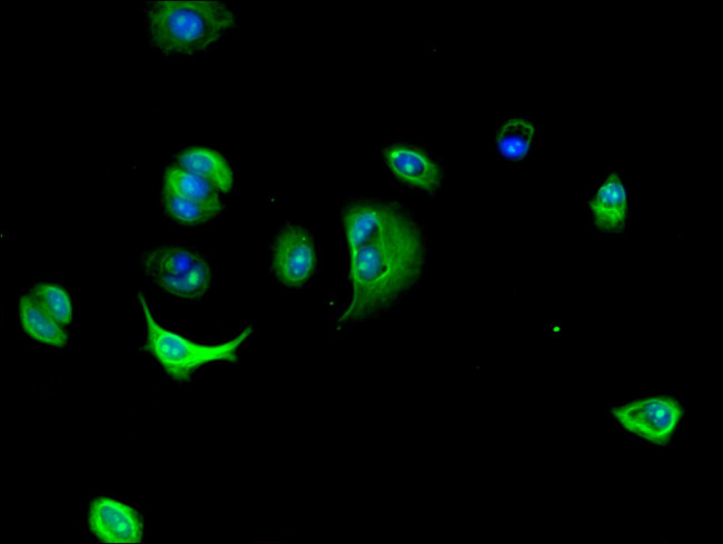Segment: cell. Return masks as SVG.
Wrapping results in <instances>:
<instances>
[{"label": "cell", "mask_w": 723, "mask_h": 544, "mask_svg": "<svg viewBox=\"0 0 723 544\" xmlns=\"http://www.w3.org/2000/svg\"><path fill=\"white\" fill-rule=\"evenodd\" d=\"M349 257L351 294L336 323L338 329L397 303L420 277L425 244L418 226L404 214Z\"/></svg>", "instance_id": "6da1fadb"}, {"label": "cell", "mask_w": 723, "mask_h": 544, "mask_svg": "<svg viewBox=\"0 0 723 544\" xmlns=\"http://www.w3.org/2000/svg\"><path fill=\"white\" fill-rule=\"evenodd\" d=\"M142 11L150 44L171 57L206 52L238 26L235 12L221 1H149Z\"/></svg>", "instance_id": "7a4b0ae2"}, {"label": "cell", "mask_w": 723, "mask_h": 544, "mask_svg": "<svg viewBox=\"0 0 723 544\" xmlns=\"http://www.w3.org/2000/svg\"><path fill=\"white\" fill-rule=\"evenodd\" d=\"M137 296L146 325L143 349L153 356L168 377L178 383L189 382L194 373L208 363H237L238 349L252 334V328L248 327L231 340L214 346L201 345L160 326L142 294Z\"/></svg>", "instance_id": "3957f363"}, {"label": "cell", "mask_w": 723, "mask_h": 544, "mask_svg": "<svg viewBox=\"0 0 723 544\" xmlns=\"http://www.w3.org/2000/svg\"><path fill=\"white\" fill-rule=\"evenodd\" d=\"M146 278L167 294L185 300H198L209 290L212 273L207 258L179 245L149 249L141 260Z\"/></svg>", "instance_id": "277c9868"}, {"label": "cell", "mask_w": 723, "mask_h": 544, "mask_svg": "<svg viewBox=\"0 0 723 544\" xmlns=\"http://www.w3.org/2000/svg\"><path fill=\"white\" fill-rule=\"evenodd\" d=\"M611 412L627 432L657 445L668 442L683 415L680 403L668 396L635 399Z\"/></svg>", "instance_id": "5b68a950"}, {"label": "cell", "mask_w": 723, "mask_h": 544, "mask_svg": "<svg viewBox=\"0 0 723 544\" xmlns=\"http://www.w3.org/2000/svg\"><path fill=\"white\" fill-rule=\"evenodd\" d=\"M271 271L290 288L303 287L316 267V249L311 234L301 226L287 224L277 233L271 246Z\"/></svg>", "instance_id": "8992f818"}, {"label": "cell", "mask_w": 723, "mask_h": 544, "mask_svg": "<svg viewBox=\"0 0 723 544\" xmlns=\"http://www.w3.org/2000/svg\"><path fill=\"white\" fill-rule=\"evenodd\" d=\"M590 220L594 229L605 235L626 230L630 211V190L616 171L607 172L587 199Z\"/></svg>", "instance_id": "52a82bcc"}, {"label": "cell", "mask_w": 723, "mask_h": 544, "mask_svg": "<svg viewBox=\"0 0 723 544\" xmlns=\"http://www.w3.org/2000/svg\"><path fill=\"white\" fill-rule=\"evenodd\" d=\"M89 527L103 543H139L142 540V522L138 513L127 504L101 496L93 500L88 514Z\"/></svg>", "instance_id": "ba28073f"}, {"label": "cell", "mask_w": 723, "mask_h": 544, "mask_svg": "<svg viewBox=\"0 0 723 544\" xmlns=\"http://www.w3.org/2000/svg\"><path fill=\"white\" fill-rule=\"evenodd\" d=\"M404 212L393 204L354 201L346 206L343 227L349 253L367 244Z\"/></svg>", "instance_id": "9c48e42d"}, {"label": "cell", "mask_w": 723, "mask_h": 544, "mask_svg": "<svg viewBox=\"0 0 723 544\" xmlns=\"http://www.w3.org/2000/svg\"><path fill=\"white\" fill-rule=\"evenodd\" d=\"M385 161L400 181L435 192L443 180V170L427 152L409 145H390L384 150Z\"/></svg>", "instance_id": "30bf717a"}, {"label": "cell", "mask_w": 723, "mask_h": 544, "mask_svg": "<svg viewBox=\"0 0 723 544\" xmlns=\"http://www.w3.org/2000/svg\"><path fill=\"white\" fill-rule=\"evenodd\" d=\"M177 165L212 185L219 192H229L234 186V172L226 158L218 151L194 147L181 151Z\"/></svg>", "instance_id": "8fae6325"}, {"label": "cell", "mask_w": 723, "mask_h": 544, "mask_svg": "<svg viewBox=\"0 0 723 544\" xmlns=\"http://www.w3.org/2000/svg\"><path fill=\"white\" fill-rule=\"evenodd\" d=\"M162 191L199 201L216 208H224L220 192L204 178L182 169L169 166L164 174Z\"/></svg>", "instance_id": "7c38bea8"}, {"label": "cell", "mask_w": 723, "mask_h": 544, "mask_svg": "<svg viewBox=\"0 0 723 544\" xmlns=\"http://www.w3.org/2000/svg\"><path fill=\"white\" fill-rule=\"evenodd\" d=\"M537 128L526 117H511L501 123L495 135L499 155L508 160L518 161L529 154Z\"/></svg>", "instance_id": "4fadbf2b"}, {"label": "cell", "mask_w": 723, "mask_h": 544, "mask_svg": "<svg viewBox=\"0 0 723 544\" xmlns=\"http://www.w3.org/2000/svg\"><path fill=\"white\" fill-rule=\"evenodd\" d=\"M19 318L23 330L37 342L56 347L68 344L66 330L48 317L29 295L19 300Z\"/></svg>", "instance_id": "5bb4252c"}, {"label": "cell", "mask_w": 723, "mask_h": 544, "mask_svg": "<svg viewBox=\"0 0 723 544\" xmlns=\"http://www.w3.org/2000/svg\"><path fill=\"white\" fill-rule=\"evenodd\" d=\"M161 201L164 210L168 216L178 222L189 226L209 224L219 216L222 210L166 191L161 192Z\"/></svg>", "instance_id": "9a60e30c"}, {"label": "cell", "mask_w": 723, "mask_h": 544, "mask_svg": "<svg viewBox=\"0 0 723 544\" xmlns=\"http://www.w3.org/2000/svg\"><path fill=\"white\" fill-rule=\"evenodd\" d=\"M39 308L55 323L65 327L72 320V305L69 295L53 284H38L28 294Z\"/></svg>", "instance_id": "2e32d148"}]
</instances>
